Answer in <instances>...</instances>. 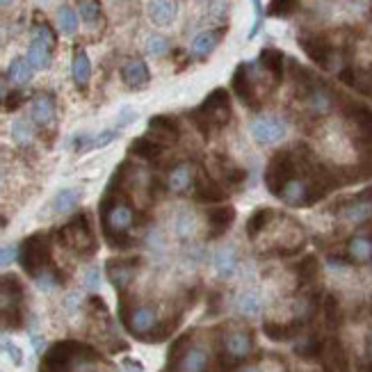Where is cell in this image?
Masks as SVG:
<instances>
[{"instance_id": "7a4b0ae2", "label": "cell", "mask_w": 372, "mask_h": 372, "mask_svg": "<svg viewBox=\"0 0 372 372\" xmlns=\"http://www.w3.org/2000/svg\"><path fill=\"white\" fill-rule=\"evenodd\" d=\"M233 110H231V98L226 89H215L213 94L206 96V101L190 112V119L197 126V131L204 138H211L213 133L222 131L226 124L231 121Z\"/></svg>"}, {"instance_id": "c3c4849f", "label": "cell", "mask_w": 372, "mask_h": 372, "mask_svg": "<svg viewBox=\"0 0 372 372\" xmlns=\"http://www.w3.org/2000/svg\"><path fill=\"white\" fill-rule=\"evenodd\" d=\"M14 0H0V7H7V5H12Z\"/></svg>"}, {"instance_id": "d6a6232c", "label": "cell", "mask_w": 372, "mask_h": 372, "mask_svg": "<svg viewBox=\"0 0 372 372\" xmlns=\"http://www.w3.org/2000/svg\"><path fill=\"white\" fill-rule=\"evenodd\" d=\"M32 67H30V62L28 58H16L12 65H10V71H7V76H10V80L14 85H25V83H30V78H32Z\"/></svg>"}, {"instance_id": "603a6c76", "label": "cell", "mask_w": 372, "mask_h": 372, "mask_svg": "<svg viewBox=\"0 0 372 372\" xmlns=\"http://www.w3.org/2000/svg\"><path fill=\"white\" fill-rule=\"evenodd\" d=\"M192 197L197 199V201H201V204H213V201H224L226 194H224V190L220 187L213 180V176H197L194 180V187H192Z\"/></svg>"}, {"instance_id": "2e32d148", "label": "cell", "mask_w": 372, "mask_h": 372, "mask_svg": "<svg viewBox=\"0 0 372 372\" xmlns=\"http://www.w3.org/2000/svg\"><path fill=\"white\" fill-rule=\"evenodd\" d=\"M306 105L313 114L324 117V114H329L333 110L336 94L324 85H313V87H308V92H306Z\"/></svg>"}, {"instance_id": "ac0fdd59", "label": "cell", "mask_w": 372, "mask_h": 372, "mask_svg": "<svg viewBox=\"0 0 372 372\" xmlns=\"http://www.w3.org/2000/svg\"><path fill=\"white\" fill-rule=\"evenodd\" d=\"M253 350V340L247 331H231L229 336L224 338V354L229 361H242L247 359Z\"/></svg>"}, {"instance_id": "b9f144b4", "label": "cell", "mask_w": 372, "mask_h": 372, "mask_svg": "<svg viewBox=\"0 0 372 372\" xmlns=\"http://www.w3.org/2000/svg\"><path fill=\"white\" fill-rule=\"evenodd\" d=\"M114 138H117V131H105V133H101V135H96V138H94V142L89 144V147H92V149H98V147H107V144H110Z\"/></svg>"}, {"instance_id": "ffe728a7", "label": "cell", "mask_w": 372, "mask_h": 372, "mask_svg": "<svg viewBox=\"0 0 372 372\" xmlns=\"http://www.w3.org/2000/svg\"><path fill=\"white\" fill-rule=\"evenodd\" d=\"M206 222H208V238L213 240L222 238L235 222V211L233 208H213V211H208Z\"/></svg>"}, {"instance_id": "83f0119b", "label": "cell", "mask_w": 372, "mask_h": 372, "mask_svg": "<svg viewBox=\"0 0 372 372\" xmlns=\"http://www.w3.org/2000/svg\"><path fill=\"white\" fill-rule=\"evenodd\" d=\"M162 151H165V144H160L158 140H153L151 135H144V138H138L131 144V153L138 158L144 160H156L162 156Z\"/></svg>"}, {"instance_id": "44dd1931", "label": "cell", "mask_w": 372, "mask_h": 372, "mask_svg": "<svg viewBox=\"0 0 372 372\" xmlns=\"http://www.w3.org/2000/svg\"><path fill=\"white\" fill-rule=\"evenodd\" d=\"M135 272H138V260H110L107 263V277L114 284L117 290H126L128 284L135 279Z\"/></svg>"}, {"instance_id": "30bf717a", "label": "cell", "mask_w": 372, "mask_h": 372, "mask_svg": "<svg viewBox=\"0 0 372 372\" xmlns=\"http://www.w3.org/2000/svg\"><path fill=\"white\" fill-rule=\"evenodd\" d=\"M231 89L247 107H253V110H256V107L260 105L258 96H256V80H253L251 67L247 65V62H242V65H238V69H235V74L231 78Z\"/></svg>"}, {"instance_id": "8fae6325", "label": "cell", "mask_w": 372, "mask_h": 372, "mask_svg": "<svg viewBox=\"0 0 372 372\" xmlns=\"http://www.w3.org/2000/svg\"><path fill=\"white\" fill-rule=\"evenodd\" d=\"M124 322L128 326V331L135 336H149L158 324V315L156 308L151 306H133L126 308L124 306Z\"/></svg>"}, {"instance_id": "f546056e", "label": "cell", "mask_w": 372, "mask_h": 372, "mask_svg": "<svg viewBox=\"0 0 372 372\" xmlns=\"http://www.w3.org/2000/svg\"><path fill=\"white\" fill-rule=\"evenodd\" d=\"M71 74L80 89H85L89 85V78H92V62H89L85 51H76L74 62H71Z\"/></svg>"}, {"instance_id": "e575fe53", "label": "cell", "mask_w": 372, "mask_h": 372, "mask_svg": "<svg viewBox=\"0 0 372 372\" xmlns=\"http://www.w3.org/2000/svg\"><path fill=\"white\" fill-rule=\"evenodd\" d=\"M58 28L62 34H74L78 30V14L71 7L62 5L58 10Z\"/></svg>"}, {"instance_id": "e0dca14e", "label": "cell", "mask_w": 372, "mask_h": 372, "mask_svg": "<svg viewBox=\"0 0 372 372\" xmlns=\"http://www.w3.org/2000/svg\"><path fill=\"white\" fill-rule=\"evenodd\" d=\"M149 135L153 140H158L160 144H174L178 142L180 138V128H178V121L171 119V117H153V119L149 121Z\"/></svg>"}, {"instance_id": "484cf974", "label": "cell", "mask_w": 372, "mask_h": 372, "mask_svg": "<svg viewBox=\"0 0 372 372\" xmlns=\"http://www.w3.org/2000/svg\"><path fill=\"white\" fill-rule=\"evenodd\" d=\"M274 220H277V211H272V208H258V211H253L247 220V235L256 242Z\"/></svg>"}, {"instance_id": "8992f818", "label": "cell", "mask_w": 372, "mask_h": 372, "mask_svg": "<svg viewBox=\"0 0 372 372\" xmlns=\"http://www.w3.org/2000/svg\"><path fill=\"white\" fill-rule=\"evenodd\" d=\"M295 171H297V160H295L293 153L290 151L277 153L267 165V171H265V183L270 187V192L279 197L281 187H284L290 178H295Z\"/></svg>"}, {"instance_id": "f35d334b", "label": "cell", "mask_w": 372, "mask_h": 372, "mask_svg": "<svg viewBox=\"0 0 372 372\" xmlns=\"http://www.w3.org/2000/svg\"><path fill=\"white\" fill-rule=\"evenodd\" d=\"M12 135H14V140L19 142V144H28L32 140V126H30V121H25V119L14 121Z\"/></svg>"}, {"instance_id": "bcb514c9", "label": "cell", "mask_w": 372, "mask_h": 372, "mask_svg": "<svg viewBox=\"0 0 372 372\" xmlns=\"http://www.w3.org/2000/svg\"><path fill=\"white\" fill-rule=\"evenodd\" d=\"M238 372H260V368L258 366H242Z\"/></svg>"}, {"instance_id": "ee69618b", "label": "cell", "mask_w": 372, "mask_h": 372, "mask_svg": "<svg viewBox=\"0 0 372 372\" xmlns=\"http://www.w3.org/2000/svg\"><path fill=\"white\" fill-rule=\"evenodd\" d=\"M3 350H5L7 354H10V357L14 359L16 366H19V363H21V352L16 350V345H12V343H3Z\"/></svg>"}, {"instance_id": "4fadbf2b", "label": "cell", "mask_w": 372, "mask_h": 372, "mask_svg": "<svg viewBox=\"0 0 372 372\" xmlns=\"http://www.w3.org/2000/svg\"><path fill=\"white\" fill-rule=\"evenodd\" d=\"M197 180V171L190 162H178L176 167H171V171L167 174V190L171 194H185L192 192Z\"/></svg>"}, {"instance_id": "5bb4252c", "label": "cell", "mask_w": 372, "mask_h": 372, "mask_svg": "<svg viewBox=\"0 0 372 372\" xmlns=\"http://www.w3.org/2000/svg\"><path fill=\"white\" fill-rule=\"evenodd\" d=\"M338 217L350 226H361L372 220V197H363V199H354V201L345 204L340 208Z\"/></svg>"}, {"instance_id": "d6986e66", "label": "cell", "mask_w": 372, "mask_h": 372, "mask_svg": "<svg viewBox=\"0 0 372 372\" xmlns=\"http://www.w3.org/2000/svg\"><path fill=\"white\" fill-rule=\"evenodd\" d=\"M121 78H124V83L128 85L131 89H142V87H147L149 85V80H151V74H149V67H147V62L144 60H128V62H124V67H121Z\"/></svg>"}, {"instance_id": "4316f807", "label": "cell", "mask_w": 372, "mask_h": 372, "mask_svg": "<svg viewBox=\"0 0 372 372\" xmlns=\"http://www.w3.org/2000/svg\"><path fill=\"white\" fill-rule=\"evenodd\" d=\"M238 267H240V260H238V253H235L233 247H224L215 253V270L217 274L229 279L238 274Z\"/></svg>"}, {"instance_id": "4dcf8cb0", "label": "cell", "mask_w": 372, "mask_h": 372, "mask_svg": "<svg viewBox=\"0 0 372 372\" xmlns=\"http://www.w3.org/2000/svg\"><path fill=\"white\" fill-rule=\"evenodd\" d=\"M260 65L265 69V74L274 78V83H281L284 78V55L277 48H265L260 53Z\"/></svg>"}, {"instance_id": "8d00e7d4", "label": "cell", "mask_w": 372, "mask_h": 372, "mask_svg": "<svg viewBox=\"0 0 372 372\" xmlns=\"http://www.w3.org/2000/svg\"><path fill=\"white\" fill-rule=\"evenodd\" d=\"M174 231L178 238H190L197 231V220L187 211H180L174 220Z\"/></svg>"}, {"instance_id": "ba28073f", "label": "cell", "mask_w": 372, "mask_h": 372, "mask_svg": "<svg viewBox=\"0 0 372 372\" xmlns=\"http://www.w3.org/2000/svg\"><path fill=\"white\" fill-rule=\"evenodd\" d=\"M251 138L256 140L260 147H270L286 138V121L277 114H265L253 119L251 124Z\"/></svg>"}, {"instance_id": "60d3db41", "label": "cell", "mask_w": 372, "mask_h": 372, "mask_svg": "<svg viewBox=\"0 0 372 372\" xmlns=\"http://www.w3.org/2000/svg\"><path fill=\"white\" fill-rule=\"evenodd\" d=\"M251 3H253V12H256V21H253L251 30H249V39L256 37L258 30H260V23H263V5H260V0H251Z\"/></svg>"}, {"instance_id": "9c48e42d", "label": "cell", "mask_w": 372, "mask_h": 372, "mask_svg": "<svg viewBox=\"0 0 372 372\" xmlns=\"http://www.w3.org/2000/svg\"><path fill=\"white\" fill-rule=\"evenodd\" d=\"M55 44V34L51 32L48 25H39L34 32V39L28 46V62L32 69H46L51 65V48Z\"/></svg>"}, {"instance_id": "52a82bcc", "label": "cell", "mask_w": 372, "mask_h": 372, "mask_svg": "<svg viewBox=\"0 0 372 372\" xmlns=\"http://www.w3.org/2000/svg\"><path fill=\"white\" fill-rule=\"evenodd\" d=\"M211 357L199 345H187L171 352V370L174 372H208Z\"/></svg>"}, {"instance_id": "7bdbcfd3", "label": "cell", "mask_w": 372, "mask_h": 372, "mask_svg": "<svg viewBox=\"0 0 372 372\" xmlns=\"http://www.w3.org/2000/svg\"><path fill=\"white\" fill-rule=\"evenodd\" d=\"M16 247H0V267H5V265H10V263L16 258Z\"/></svg>"}, {"instance_id": "277c9868", "label": "cell", "mask_w": 372, "mask_h": 372, "mask_svg": "<svg viewBox=\"0 0 372 372\" xmlns=\"http://www.w3.org/2000/svg\"><path fill=\"white\" fill-rule=\"evenodd\" d=\"M21 265L32 279L51 270V240L46 233H34L21 244Z\"/></svg>"}, {"instance_id": "7402d4cb", "label": "cell", "mask_w": 372, "mask_h": 372, "mask_svg": "<svg viewBox=\"0 0 372 372\" xmlns=\"http://www.w3.org/2000/svg\"><path fill=\"white\" fill-rule=\"evenodd\" d=\"M149 19L153 25H160V28H165V25H171L178 14V7H176V0H149Z\"/></svg>"}, {"instance_id": "3957f363", "label": "cell", "mask_w": 372, "mask_h": 372, "mask_svg": "<svg viewBox=\"0 0 372 372\" xmlns=\"http://www.w3.org/2000/svg\"><path fill=\"white\" fill-rule=\"evenodd\" d=\"M23 322V286L21 281L7 274L0 277V326L19 329Z\"/></svg>"}, {"instance_id": "9a60e30c", "label": "cell", "mask_w": 372, "mask_h": 372, "mask_svg": "<svg viewBox=\"0 0 372 372\" xmlns=\"http://www.w3.org/2000/svg\"><path fill=\"white\" fill-rule=\"evenodd\" d=\"M211 171L215 174V178L224 180V183L231 185V187L242 185L244 178H247V171L240 169V167H235L233 162H231L229 158H224V156H213V160H211Z\"/></svg>"}, {"instance_id": "d4e9b609", "label": "cell", "mask_w": 372, "mask_h": 372, "mask_svg": "<svg viewBox=\"0 0 372 372\" xmlns=\"http://www.w3.org/2000/svg\"><path fill=\"white\" fill-rule=\"evenodd\" d=\"M32 121L41 126V128H46L53 121H55V103H53V98L48 94H39L34 96L32 101Z\"/></svg>"}, {"instance_id": "7c38bea8", "label": "cell", "mask_w": 372, "mask_h": 372, "mask_svg": "<svg viewBox=\"0 0 372 372\" xmlns=\"http://www.w3.org/2000/svg\"><path fill=\"white\" fill-rule=\"evenodd\" d=\"M320 197V194H315V190L311 185V180H306V178H290L288 183L281 187V192H279V199L281 201H286L288 206H308V204H313L315 199Z\"/></svg>"}, {"instance_id": "ab89813d", "label": "cell", "mask_w": 372, "mask_h": 372, "mask_svg": "<svg viewBox=\"0 0 372 372\" xmlns=\"http://www.w3.org/2000/svg\"><path fill=\"white\" fill-rule=\"evenodd\" d=\"M169 51V41L165 37H160V34H153V37L147 39V53L149 55H165V53Z\"/></svg>"}, {"instance_id": "d590c367", "label": "cell", "mask_w": 372, "mask_h": 372, "mask_svg": "<svg viewBox=\"0 0 372 372\" xmlns=\"http://www.w3.org/2000/svg\"><path fill=\"white\" fill-rule=\"evenodd\" d=\"M78 12H80V19L89 25L101 21V5H98V0H80Z\"/></svg>"}, {"instance_id": "7dc6e473", "label": "cell", "mask_w": 372, "mask_h": 372, "mask_svg": "<svg viewBox=\"0 0 372 372\" xmlns=\"http://www.w3.org/2000/svg\"><path fill=\"white\" fill-rule=\"evenodd\" d=\"M5 92H7V87H5V80L0 78V101H3V98H5Z\"/></svg>"}, {"instance_id": "f6af8a7d", "label": "cell", "mask_w": 372, "mask_h": 372, "mask_svg": "<svg viewBox=\"0 0 372 372\" xmlns=\"http://www.w3.org/2000/svg\"><path fill=\"white\" fill-rule=\"evenodd\" d=\"M87 286L89 288H96L98 286V270H89V274H87Z\"/></svg>"}, {"instance_id": "1f68e13d", "label": "cell", "mask_w": 372, "mask_h": 372, "mask_svg": "<svg viewBox=\"0 0 372 372\" xmlns=\"http://www.w3.org/2000/svg\"><path fill=\"white\" fill-rule=\"evenodd\" d=\"M80 190H62V192L55 194V199L51 201V211L55 215H62V213H69L74 211L80 201Z\"/></svg>"}, {"instance_id": "74e56055", "label": "cell", "mask_w": 372, "mask_h": 372, "mask_svg": "<svg viewBox=\"0 0 372 372\" xmlns=\"http://www.w3.org/2000/svg\"><path fill=\"white\" fill-rule=\"evenodd\" d=\"M295 7H297L295 0H272L267 7V14L270 16H288L295 12Z\"/></svg>"}, {"instance_id": "836d02e7", "label": "cell", "mask_w": 372, "mask_h": 372, "mask_svg": "<svg viewBox=\"0 0 372 372\" xmlns=\"http://www.w3.org/2000/svg\"><path fill=\"white\" fill-rule=\"evenodd\" d=\"M238 311L247 317H256L260 313V297L253 290H247L238 297Z\"/></svg>"}, {"instance_id": "5b68a950", "label": "cell", "mask_w": 372, "mask_h": 372, "mask_svg": "<svg viewBox=\"0 0 372 372\" xmlns=\"http://www.w3.org/2000/svg\"><path fill=\"white\" fill-rule=\"evenodd\" d=\"M60 240L62 244H67L69 249H74L78 253H94L96 249V238L92 226H89L87 215H76L69 224L62 226Z\"/></svg>"}, {"instance_id": "cb8c5ba5", "label": "cell", "mask_w": 372, "mask_h": 372, "mask_svg": "<svg viewBox=\"0 0 372 372\" xmlns=\"http://www.w3.org/2000/svg\"><path fill=\"white\" fill-rule=\"evenodd\" d=\"M222 37H224V28L201 32V34H197V37L192 39V46H190V51H192L194 58L204 60V58H208L217 48V44L222 41Z\"/></svg>"}, {"instance_id": "f1b7e54d", "label": "cell", "mask_w": 372, "mask_h": 372, "mask_svg": "<svg viewBox=\"0 0 372 372\" xmlns=\"http://www.w3.org/2000/svg\"><path fill=\"white\" fill-rule=\"evenodd\" d=\"M347 253L354 263H370L372 260V238L370 235H354L347 242Z\"/></svg>"}, {"instance_id": "6da1fadb", "label": "cell", "mask_w": 372, "mask_h": 372, "mask_svg": "<svg viewBox=\"0 0 372 372\" xmlns=\"http://www.w3.org/2000/svg\"><path fill=\"white\" fill-rule=\"evenodd\" d=\"M101 224H103V233L107 242L112 247H126L128 240V233L135 226V211L128 201L124 199H117L110 190H107L105 199L101 201Z\"/></svg>"}]
</instances>
